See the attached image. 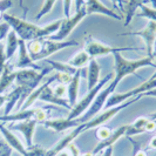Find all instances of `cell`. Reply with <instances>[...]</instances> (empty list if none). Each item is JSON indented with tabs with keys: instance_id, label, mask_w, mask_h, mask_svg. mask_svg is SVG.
Listing matches in <instances>:
<instances>
[{
	"instance_id": "obj_27",
	"label": "cell",
	"mask_w": 156,
	"mask_h": 156,
	"mask_svg": "<svg viewBox=\"0 0 156 156\" xmlns=\"http://www.w3.org/2000/svg\"><path fill=\"white\" fill-rule=\"evenodd\" d=\"M47 63H49L52 66V68L55 69L56 72H61V73H66V74H69V75H74L76 73V68L72 67L70 65H68L67 62H60V61H55V60H48L46 59Z\"/></svg>"
},
{
	"instance_id": "obj_30",
	"label": "cell",
	"mask_w": 156,
	"mask_h": 156,
	"mask_svg": "<svg viewBox=\"0 0 156 156\" xmlns=\"http://www.w3.org/2000/svg\"><path fill=\"white\" fill-rule=\"evenodd\" d=\"M27 156H46L47 149L41 147L39 144H33L31 147H26Z\"/></svg>"
},
{
	"instance_id": "obj_16",
	"label": "cell",
	"mask_w": 156,
	"mask_h": 156,
	"mask_svg": "<svg viewBox=\"0 0 156 156\" xmlns=\"http://www.w3.org/2000/svg\"><path fill=\"white\" fill-rule=\"evenodd\" d=\"M0 133L2 134L5 141L7 142V144L16 150V153H19L20 156H27V151H26V147L23 144V142L20 141V139L16 136V134H13L8 128H6L5 126L0 122Z\"/></svg>"
},
{
	"instance_id": "obj_9",
	"label": "cell",
	"mask_w": 156,
	"mask_h": 156,
	"mask_svg": "<svg viewBox=\"0 0 156 156\" xmlns=\"http://www.w3.org/2000/svg\"><path fill=\"white\" fill-rule=\"evenodd\" d=\"M86 16H87L86 8L83 6L79 12H75V14L73 16H70L69 18L62 19L59 30L55 32L54 34H52L49 38H47V39L53 40V41H65L66 38H68V35H69L70 33L74 31V28L78 26V23H81V21L85 19Z\"/></svg>"
},
{
	"instance_id": "obj_2",
	"label": "cell",
	"mask_w": 156,
	"mask_h": 156,
	"mask_svg": "<svg viewBox=\"0 0 156 156\" xmlns=\"http://www.w3.org/2000/svg\"><path fill=\"white\" fill-rule=\"evenodd\" d=\"M2 19L9 25L12 31L16 32L18 38L26 41V42H28L31 40L40 39V38H49L52 34H54L55 32L59 30L61 21H62V19H59L54 23H51L41 27V26L35 25V23H28L23 19L11 16L7 13L4 14Z\"/></svg>"
},
{
	"instance_id": "obj_38",
	"label": "cell",
	"mask_w": 156,
	"mask_h": 156,
	"mask_svg": "<svg viewBox=\"0 0 156 156\" xmlns=\"http://www.w3.org/2000/svg\"><path fill=\"white\" fill-rule=\"evenodd\" d=\"M12 151L13 149L11 148L8 144H4L1 148H0V156H12Z\"/></svg>"
},
{
	"instance_id": "obj_46",
	"label": "cell",
	"mask_w": 156,
	"mask_h": 156,
	"mask_svg": "<svg viewBox=\"0 0 156 156\" xmlns=\"http://www.w3.org/2000/svg\"><path fill=\"white\" fill-rule=\"evenodd\" d=\"M79 156H94L92 151H88V153H85V154H80Z\"/></svg>"
},
{
	"instance_id": "obj_4",
	"label": "cell",
	"mask_w": 156,
	"mask_h": 156,
	"mask_svg": "<svg viewBox=\"0 0 156 156\" xmlns=\"http://www.w3.org/2000/svg\"><path fill=\"white\" fill-rule=\"evenodd\" d=\"M52 70L53 68H49V67H45L41 70L30 69V68L16 70V82L18 86L23 88V95L18 102V109L21 108V106L23 105L25 100L28 98V95L41 85L44 78Z\"/></svg>"
},
{
	"instance_id": "obj_26",
	"label": "cell",
	"mask_w": 156,
	"mask_h": 156,
	"mask_svg": "<svg viewBox=\"0 0 156 156\" xmlns=\"http://www.w3.org/2000/svg\"><path fill=\"white\" fill-rule=\"evenodd\" d=\"M90 59H92V58L87 54L86 51L82 49V51L78 52L73 58H70L67 63L70 65L72 67L76 68V69H81L82 67H85V66H87V65L89 63Z\"/></svg>"
},
{
	"instance_id": "obj_11",
	"label": "cell",
	"mask_w": 156,
	"mask_h": 156,
	"mask_svg": "<svg viewBox=\"0 0 156 156\" xmlns=\"http://www.w3.org/2000/svg\"><path fill=\"white\" fill-rule=\"evenodd\" d=\"M19 56H18V61L13 66V68L16 70L18 69H25V68H30V69H35V70H41L42 68L39 65L34 62L30 56V53L27 51V46H26V41L19 39Z\"/></svg>"
},
{
	"instance_id": "obj_32",
	"label": "cell",
	"mask_w": 156,
	"mask_h": 156,
	"mask_svg": "<svg viewBox=\"0 0 156 156\" xmlns=\"http://www.w3.org/2000/svg\"><path fill=\"white\" fill-rule=\"evenodd\" d=\"M52 90H53L55 96H58L60 99H65V96L67 95V85L56 83L54 87H52Z\"/></svg>"
},
{
	"instance_id": "obj_25",
	"label": "cell",
	"mask_w": 156,
	"mask_h": 156,
	"mask_svg": "<svg viewBox=\"0 0 156 156\" xmlns=\"http://www.w3.org/2000/svg\"><path fill=\"white\" fill-rule=\"evenodd\" d=\"M18 48H19V38L14 31H9L7 34L6 45H5V53H6L7 61L9 59H12V56L16 54Z\"/></svg>"
},
{
	"instance_id": "obj_42",
	"label": "cell",
	"mask_w": 156,
	"mask_h": 156,
	"mask_svg": "<svg viewBox=\"0 0 156 156\" xmlns=\"http://www.w3.org/2000/svg\"><path fill=\"white\" fill-rule=\"evenodd\" d=\"M142 96H153V98H156V88L151 89V90H148V92H144L142 94Z\"/></svg>"
},
{
	"instance_id": "obj_37",
	"label": "cell",
	"mask_w": 156,
	"mask_h": 156,
	"mask_svg": "<svg viewBox=\"0 0 156 156\" xmlns=\"http://www.w3.org/2000/svg\"><path fill=\"white\" fill-rule=\"evenodd\" d=\"M72 11V0H63V16L65 18H69Z\"/></svg>"
},
{
	"instance_id": "obj_10",
	"label": "cell",
	"mask_w": 156,
	"mask_h": 156,
	"mask_svg": "<svg viewBox=\"0 0 156 156\" xmlns=\"http://www.w3.org/2000/svg\"><path fill=\"white\" fill-rule=\"evenodd\" d=\"M121 35H136L140 37L141 39L144 41L146 45V51H147V56L154 59V49H155L156 42V23L155 21H149L143 30L137 32H129V33H123Z\"/></svg>"
},
{
	"instance_id": "obj_31",
	"label": "cell",
	"mask_w": 156,
	"mask_h": 156,
	"mask_svg": "<svg viewBox=\"0 0 156 156\" xmlns=\"http://www.w3.org/2000/svg\"><path fill=\"white\" fill-rule=\"evenodd\" d=\"M113 133V130H112V128L109 127H106V126H100V127H98V129H96V137L99 139V141H103L106 140V139H108L110 135Z\"/></svg>"
},
{
	"instance_id": "obj_8",
	"label": "cell",
	"mask_w": 156,
	"mask_h": 156,
	"mask_svg": "<svg viewBox=\"0 0 156 156\" xmlns=\"http://www.w3.org/2000/svg\"><path fill=\"white\" fill-rule=\"evenodd\" d=\"M154 88H156V79H154V80H149L148 79L147 81L142 82L139 87H136L134 89H130V90H128L126 93L112 94L109 98H108L107 102H106L103 109H108V108H112V107H115V106L120 105V103H123V102L127 101L130 98H134L136 95H141V94H143L144 92L151 90Z\"/></svg>"
},
{
	"instance_id": "obj_34",
	"label": "cell",
	"mask_w": 156,
	"mask_h": 156,
	"mask_svg": "<svg viewBox=\"0 0 156 156\" xmlns=\"http://www.w3.org/2000/svg\"><path fill=\"white\" fill-rule=\"evenodd\" d=\"M7 65V59H6V53H5V45L0 42V74Z\"/></svg>"
},
{
	"instance_id": "obj_15",
	"label": "cell",
	"mask_w": 156,
	"mask_h": 156,
	"mask_svg": "<svg viewBox=\"0 0 156 156\" xmlns=\"http://www.w3.org/2000/svg\"><path fill=\"white\" fill-rule=\"evenodd\" d=\"M127 128H128V125H125V126L119 127L115 130H113V133H112V135H110L108 139H106V140H103V141H100V142L94 147V149L92 150L93 155L94 156L98 155V154L102 153L105 149L109 148V147H113V146L115 144V142L119 141V139H121L122 136H125V133H126V130H127Z\"/></svg>"
},
{
	"instance_id": "obj_23",
	"label": "cell",
	"mask_w": 156,
	"mask_h": 156,
	"mask_svg": "<svg viewBox=\"0 0 156 156\" xmlns=\"http://www.w3.org/2000/svg\"><path fill=\"white\" fill-rule=\"evenodd\" d=\"M23 95V88L21 87H16L14 90H12L9 94L6 95V106H5V112L4 115H9L12 113L13 108L16 107V105L19 102L20 98Z\"/></svg>"
},
{
	"instance_id": "obj_12",
	"label": "cell",
	"mask_w": 156,
	"mask_h": 156,
	"mask_svg": "<svg viewBox=\"0 0 156 156\" xmlns=\"http://www.w3.org/2000/svg\"><path fill=\"white\" fill-rule=\"evenodd\" d=\"M41 125L46 127L47 129L53 130L55 133H62L66 132L70 128H76L78 126L81 125L79 119L69 120V119H52V120H45L44 122H41Z\"/></svg>"
},
{
	"instance_id": "obj_7",
	"label": "cell",
	"mask_w": 156,
	"mask_h": 156,
	"mask_svg": "<svg viewBox=\"0 0 156 156\" xmlns=\"http://www.w3.org/2000/svg\"><path fill=\"white\" fill-rule=\"evenodd\" d=\"M141 98H142V94L141 95H136L134 98H130L128 99L127 101H125L123 103H120L115 107H112V108H108V109H105L101 114H98L95 117H93L90 121L88 122H85V132L89 130V129H93V128H98L100 126H103L107 121L112 120L113 117L116 115L119 112L123 110L125 108L132 106L133 103H135L136 101H139Z\"/></svg>"
},
{
	"instance_id": "obj_13",
	"label": "cell",
	"mask_w": 156,
	"mask_h": 156,
	"mask_svg": "<svg viewBox=\"0 0 156 156\" xmlns=\"http://www.w3.org/2000/svg\"><path fill=\"white\" fill-rule=\"evenodd\" d=\"M82 133H85V123H81V125L78 126L76 128H74V130H73L72 133H69L67 136H65L63 139H61V140L55 144L54 147L47 149L46 156H56L61 150H63L65 148H67L72 142H74V140Z\"/></svg>"
},
{
	"instance_id": "obj_6",
	"label": "cell",
	"mask_w": 156,
	"mask_h": 156,
	"mask_svg": "<svg viewBox=\"0 0 156 156\" xmlns=\"http://www.w3.org/2000/svg\"><path fill=\"white\" fill-rule=\"evenodd\" d=\"M113 78H114V74H107L102 80H100L99 83L94 87L93 89L88 90V93H87L86 96H85L81 101H79L78 103L70 109L67 119L74 120V119H79L81 115H83L87 110H88V108L92 106V103H93V101L95 100L96 95L101 92L102 89H103V87L106 86L108 82H110V81L113 80Z\"/></svg>"
},
{
	"instance_id": "obj_5",
	"label": "cell",
	"mask_w": 156,
	"mask_h": 156,
	"mask_svg": "<svg viewBox=\"0 0 156 156\" xmlns=\"http://www.w3.org/2000/svg\"><path fill=\"white\" fill-rule=\"evenodd\" d=\"M141 49L142 48L140 47H110L100 42L92 35H87L85 38V46H83V51H86V53L92 59H95L96 56H105L122 52H137Z\"/></svg>"
},
{
	"instance_id": "obj_20",
	"label": "cell",
	"mask_w": 156,
	"mask_h": 156,
	"mask_svg": "<svg viewBox=\"0 0 156 156\" xmlns=\"http://www.w3.org/2000/svg\"><path fill=\"white\" fill-rule=\"evenodd\" d=\"M100 73H101L100 65L98 63L95 59H90V61L88 63V74H87V88H88V90L93 89L94 87L99 83Z\"/></svg>"
},
{
	"instance_id": "obj_28",
	"label": "cell",
	"mask_w": 156,
	"mask_h": 156,
	"mask_svg": "<svg viewBox=\"0 0 156 156\" xmlns=\"http://www.w3.org/2000/svg\"><path fill=\"white\" fill-rule=\"evenodd\" d=\"M140 12L136 13L137 16H142V18H146L148 19L149 21H155L156 23V9L155 8L148 7L147 5H141Z\"/></svg>"
},
{
	"instance_id": "obj_1",
	"label": "cell",
	"mask_w": 156,
	"mask_h": 156,
	"mask_svg": "<svg viewBox=\"0 0 156 156\" xmlns=\"http://www.w3.org/2000/svg\"><path fill=\"white\" fill-rule=\"evenodd\" d=\"M113 56H114V62H115L114 63V67H115L114 78L109 82L108 86L103 88L101 92L96 95L92 106L88 108L86 113L79 117L81 123L90 121L93 117H95L100 113V110H103L108 98L112 94H114L117 85L120 83V81L122 79L130 75V74H135V72H137L142 67H147V66L156 67L155 63H153V58H149V56L141 58L137 60H128L121 53H115V54H113Z\"/></svg>"
},
{
	"instance_id": "obj_40",
	"label": "cell",
	"mask_w": 156,
	"mask_h": 156,
	"mask_svg": "<svg viewBox=\"0 0 156 156\" xmlns=\"http://www.w3.org/2000/svg\"><path fill=\"white\" fill-rule=\"evenodd\" d=\"M85 1L86 0H75V12H79L81 8L85 6Z\"/></svg>"
},
{
	"instance_id": "obj_36",
	"label": "cell",
	"mask_w": 156,
	"mask_h": 156,
	"mask_svg": "<svg viewBox=\"0 0 156 156\" xmlns=\"http://www.w3.org/2000/svg\"><path fill=\"white\" fill-rule=\"evenodd\" d=\"M11 31V27L6 21H4L2 23H0V42L7 37L8 32Z\"/></svg>"
},
{
	"instance_id": "obj_33",
	"label": "cell",
	"mask_w": 156,
	"mask_h": 156,
	"mask_svg": "<svg viewBox=\"0 0 156 156\" xmlns=\"http://www.w3.org/2000/svg\"><path fill=\"white\" fill-rule=\"evenodd\" d=\"M128 140L133 144V156H147L146 150L141 148V144L137 141H135L133 137H128Z\"/></svg>"
},
{
	"instance_id": "obj_39",
	"label": "cell",
	"mask_w": 156,
	"mask_h": 156,
	"mask_svg": "<svg viewBox=\"0 0 156 156\" xmlns=\"http://www.w3.org/2000/svg\"><path fill=\"white\" fill-rule=\"evenodd\" d=\"M110 1L113 2V5L115 6V8H120V9H122L125 12V8L122 7V6H123V4H127L128 1H126V0H110Z\"/></svg>"
},
{
	"instance_id": "obj_48",
	"label": "cell",
	"mask_w": 156,
	"mask_h": 156,
	"mask_svg": "<svg viewBox=\"0 0 156 156\" xmlns=\"http://www.w3.org/2000/svg\"><path fill=\"white\" fill-rule=\"evenodd\" d=\"M154 79H156V72L153 74V75H151V76H150V79H149V80H154Z\"/></svg>"
},
{
	"instance_id": "obj_29",
	"label": "cell",
	"mask_w": 156,
	"mask_h": 156,
	"mask_svg": "<svg viewBox=\"0 0 156 156\" xmlns=\"http://www.w3.org/2000/svg\"><path fill=\"white\" fill-rule=\"evenodd\" d=\"M55 2H56V0H45V2H44V5H42V7L40 8L39 13H38L37 16H35V19H37V20H40L42 16H45L46 14H48V13L53 9Z\"/></svg>"
},
{
	"instance_id": "obj_35",
	"label": "cell",
	"mask_w": 156,
	"mask_h": 156,
	"mask_svg": "<svg viewBox=\"0 0 156 156\" xmlns=\"http://www.w3.org/2000/svg\"><path fill=\"white\" fill-rule=\"evenodd\" d=\"M13 1L12 0H0V19L4 16L8 8L12 7Z\"/></svg>"
},
{
	"instance_id": "obj_41",
	"label": "cell",
	"mask_w": 156,
	"mask_h": 156,
	"mask_svg": "<svg viewBox=\"0 0 156 156\" xmlns=\"http://www.w3.org/2000/svg\"><path fill=\"white\" fill-rule=\"evenodd\" d=\"M56 156H73L72 155V151L68 148H65L63 150H61Z\"/></svg>"
},
{
	"instance_id": "obj_49",
	"label": "cell",
	"mask_w": 156,
	"mask_h": 156,
	"mask_svg": "<svg viewBox=\"0 0 156 156\" xmlns=\"http://www.w3.org/2000/svg\"><path fill=\"white\" fill-rule=\"evenodd\" d=\"M4 144H5V142H4V141H0V148H1Z\"/></svg>"
},
{
	"instance_id": "obj_22",
	"label": "cell",
	"mask_w": 156,
	"mask_h": 156,
	"mask_svg": "<svg viewBox=\"0 0 156 156\" xmlns=\"http://www.w3.org/2000/svg\"><path fill=\"white\" fill-rule=\"evenodd\" d=\"M149 121L148 116H140L137 119H135L133 123L128 125V128L126 130L125 136L127 137H132L134 135H140L142 133H146V125Z\"/></svg>"
},
{
	"instance_id": "obj_47",
	"label": "cell",
	"mask_w": 156,
	"mask_h": 156,
	"mask_svg": "<svg viewBox=\"0 0 156 156\" xmlns=\"http://www.w3.org/2000/svg\"><path fill=\"white\" fill-rule=\"evenodd\" d=\"M150 2H151V5H153V8H155L156 9V0H149Z\"/></svg>"
},
{
	"instance_id": "obj_17",
	"label": "cell",
	"mask_w": 156,
	"mask_h": 156,
	"mask_svg": "<svg viewBox=\"0 0 156 156\" xmlns=\"http://www.w3.org/2000/svg\"><path fill=\"white\" fill-rule=\"evenodd\" d=\"M38 122L35 120H27V121H23V122L11 126V128L23 134L26 141V147H31L33 146V134H34Z\"/></svg>"
},
{
	"instance_id": "obj_18",
	"label": "cell",
	"mask_w": 156,
	"mask_h": 156,
	"mask_svg": "<svg viewBox=\"0 0 156 156\" xmlns=\"http://www.w3.org/2000/svg\"><path fill=\"white\" fill-rule=\"evenodd\" d=\"M38 108H27V109H20L16 114L9 115H2L0 116V122H23L27 120H34Z\"/></svg>"
},
{
	"instance_id": "obj_21",
	"label": "cell",
	"mask_w": 156,
	"mask_h": 156,
	"mask_svg": "<svg viewBox=\"0 0 156 156\" xmlns=\"http://www.w3.org/2000/svg\"><path fill=\"white\" fill-rule=\"evenodd\" d=\"M16 70H14L13 66L7 63L2 70V73L0 74V95H2V93L16 81Z\"/></svg>"
},
{
	"instance_id": "obj_19",
	"label": "cell",
	"mask_w": 156,
	"mask_h": 156,
	"mask_svg": "<svg viewBox=\"0 0 156 156\" xmlns=\"http://www.w3.org/2000/svg\"><path fill=\"white\" fill-rule=\"evenodd\" d=\"M80 76H81V70L78 69L76 73L73 75L70 82L67 85V96H68V102H69L72 108L78 103L79 88H80Z\"/></svg>"
},
{
	"instance_id": "obj_14",
	"label": "cell",
	"mask_w": 156,
	"mask_h": 156,
	"mask_svg": "<svg viewBox=\"0 0 156 156\" xmlns=\"http://www.w3.org/2000/svg\"><path fill=\"white\" fill-rule=\"evenodd\" d=\"M85 8H86V13L88 14H103L106 16L113 18L115 20L122 19V14H117L113 9L107 7L106 5H103L101 1L99 0H86L85 1Z\"/></svg>"
},
{
	"instance_id": "obj_24",
	"label": "cell",
	"mask_w": 156,
	"mask_h": 156,
	"mask_svg": "<svg viewBox=\"0 0 156 156\" xmlns=\"http://www.w3.org/2000/svg\"><path fill=\"white\" fill-rule=\"evenodd\" d=\"M149 0H129L127 2V7L125 9V26H128L132 23L133 18L136 14L137 8L141 5H146V2H148Z\"/></svg>"
},
{
	"instance_id": "obj_45",
	"label": "cell",
	"mask_w": 156,
	"mask_h": 156,
	"mask_svg": "<svg viewBox=\"0 0 156 156\" xmlns=\"http://www.w3.org/2000/svg\"><path fill=\"white\" fill-rule=\"evenodd\" d=\"M19 6L23 8V12L26 13V9H25V6H23V0H19Z\"/></svg>"
},
{
	"instance_id": "obj_3",
	"label": "cell",
	"mask_w": 156,
	"mask_h": 156,
	"mask_svg": "<svg viewBox=\"0 0 156 156\" xmlns=\"http://www.w3.org/2000/svg\"><path fill=\"white\" fill-rule=\"evenodd\" d=\"M27 51L30 53L31 59L37 62L42 59H47L49 55L54 54L56 52L65 49L67 47L79 46L76 40H65V41H53L47 38H40V39L31 40L26 44Z\"/></svg>"
},
{
	"instance_id": "obj_44",
	"label": "cell",
	"mask_w": 156,
	"mask_h": 156,
	"mask_svg": "<svg viewBox=\"0 0 156 156\" xmlns=\"http://www.w3.org/2000/svg\"><path fill=\"white\" fill-rule=\"evenodd\" d=\"M148 147L150 149H156V135L150 140V142L148 143Z\"/></svg>"
},
{
	"instance_id": "obj_43",
	"label": "cell",
	"mask_w": 156,
	"mask_h": 156,
	"mask_svg": "<svg viewBox=\"0 0 156 156\" xmlns=\"http://www.w3.org/2000/svg\"><path fill=\"white\" fill-rule=\"evenodd\" d=\"M113 147H109V148L105 149L103 151H102V156H113Z\"/></svg>"
}]
</instances>
